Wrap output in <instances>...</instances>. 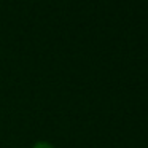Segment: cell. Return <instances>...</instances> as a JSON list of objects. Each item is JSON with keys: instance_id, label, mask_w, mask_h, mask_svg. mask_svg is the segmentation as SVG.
Masks as SVG:
<instances>
[{"instance_id": "cell-1", "label": "cell", "mask_w": 148, "mask_h": 148, "mask_svg": "<svg viewBox=\"0 0 148 148\" xmlns=\"http://www.w3.org/2000/svg\"><path fill=\"white\" fill-rule=\"evenodd\" d=\"M32 148H54V147H53V145L49 143V142H45V140H40V142H37V143L34 145Z\"/></svg>"}]
</instances>
